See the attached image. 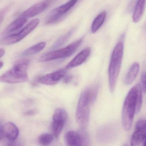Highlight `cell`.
I'll return each mask as SVG.
<instances>
[{"label": "cell", "instance_id": "4", "mask_svg": "<svg viewBox=\"0 0 146 146\" xmlns=\"http://www.w3.org/2000/svg\"><path fill=\"white\" fill-rule=\"evenodd\" d=\"M137 93L136 85L130 89L124 100L122 112V123L126 131L130 130L133 125L136 113Z\"/></svg>", "mask_w": 146, "mask_h": 146}, {"label": "cell", "instance_id": "27", "mask_svg": "<svg viewBox=\"0 0 146 146\" xmlns=\"http://www.w3.org/2000/svg\"><path fill=\"white\" fill-rule=\"evenodd\" d=\"M4 135V129L3 126L1 123H0V141L2 140Z\"/></svg>", "mask_w": 146, "mask_h": 146}, {"label": "cell", "instance_id": "17", "mask_svg": "<svg viewBox=\"0 0 146 146\" xmlns=\"http://www.w3.org/2000/svg\"><path fill=\"white\" fill-rule=\"evenodd\" d=\"M27 19L23 17H19L10 23L4 30V33H9L21 28L27 21Z\"/></svg>", "mask_w": 146, "mask_h": 146}, {"label": "cell", "instance_id": "6", "mask_svg": "<svg viewBox=\"0 0 146 146\" xmlns=\"http://www.w3.org/2000/svg\"><path fill=\"white\" fill-rule=\"evenodd\" d=\"M39 22L40 21L38 19L33 20L18 33L5 37L3 38L2 42L5 45H10L19 42L31 33L37 27Z\"/></svg>", "mask_w": 146, "mask_h": 146}, {"label": "cell", "instance_id": "14", "mask_svg": "<svg viewBox=\"0 0 146 146\" xmlns=\"http://www.w3.org/2000/svg\"><path fill=\"white\" fill-rule=\"evenodd\" d=\"M66 140L68 146H83L81 137L79 132L69 131L66 135Z\"/></svg>", "mask_w": 146, "mask_h": 146}, {"label": "cell", "instance_id": "25", "mask_svg": "<svg viewBox=\"0 0 146 146\" xmlns=\"http://www.w3.org/2000/svg\"><path fill=\"white\" fill-rule=\"evenodd\" d=\"M141 87L142 91L146 92V72L143 73L141 77Z\"/></svg>", "mask_w": 146, "mask_h": 146}, {"label": "cell", "instance_id": "29", "mask_svg": "<svg viewBox=\"0 0 146 146\" xmlns=\"http://www.w3.org/2000/svg\"><path fill=\"white\" fill-rule=\"evenodd\" d=\"M5 53V51L4 49H0V58H1L4 55Z\"/></svg>", "mask_w": 146, "mask_h": 146}, {"label": "cell", "instance_id": "7", "mask_svg": "<svg viewBox=\"0 0 146 146\" xmlns=\"http://www.w3.org/2000/svg\"><path fill=\"white\" fill-rule=\"evenodd\" d=\"M68 119L66 111L62 108H58L53 114L51 129L53 135L58 139Z\"/></svg>", "mask_w": 146, "mask_h": 146}, {"label": "cell", "instance_id": "1", "mask_svg": "<svg viewBox=\"0 0 146 146\" xmlns=\"http://www.w3.org/2000/svg\"><path fill=\"white\" fill-rule=\"evenodd\" d=\"M98 86L94 85L88 87L82 93L78 101L76 112V119L81 129H86L90 119V107L97 98Z\"/></svg>", "mask_w": 146, "mask_h": 146}, {"label": "cell", "instance_id": "32", "mask_svg": "<svg viewBox=\"0 0 146 146\" xmlns=\"http://www.w3.org/2000/svg\"><path fill=\"white\" fill-rule=\"evenodd\" d=\"M123 146H129V145H128V144H125V145H123Z\"/></svg>", "mask_w": 146, "mask_h": 146}, {"label": "cell", "instance_id": "16", "mask_svg": "<svg viewBox=\"0 0 146 146\" xmlns=\"http://www.w3.org/2000/svg\"><path fill=\"white\" fill-rule=\"evenodd\" d=\"M146 4V0H138L135 7L133 15V21L134 23H138L142 18Z\"/></svg>", "mask_w": 146, "mask_h": 146}, {"label": "cell", "instance_id": "21", "mask_svg": "<svg viewBox=\"0 0 146 146\" xmlns=\"http://www.w3.org/2000/svg\"><path fill=\"white\" fill-rule=\"evenodd\" d=\"M137 88V98H136V113H139L140 111L142 104V90L139 84L136 85Z\"/></svg>", "mask_w": 146, "mask_h": 146}, {"label": "cell", "instance_id": "15", "mask_svg": "<svg viewBox=\"0 0 146 146\" xmlns=\"http://www.w3.org/2000/svg\"><path fill=\"white\" fill-rule=\"evenodd\" d=\"M139 64L134 62L132 64L124 78V83L126 85H130L134 81L139 71Z\"/></svg>", "mask_w": 146, "mask_h": 146}, {"label": "cell", "instance_id": "2", "mask_svg": "<svg viewBox=\"0 0 146 146\" xmlns=\"http://www.w3.org/2000/svg\"><path fill=\"white\" fill-rule=\"evenodd\" d=\"M30 61L19 59L15 62L13 67L0 76V82L3 83H19L29 80L27 70Z\"/></svg>", "mask_w": 146, "mask_h": 146}, {"label": "cell", "instance_id": "30", "mask_svg": "<svg viewBox=\"0 0 146 146\" xmlns=\"http://www.w3.org/2000/svg\"><path fill=\"white\" fill-rule=\"evenodd\" d=\"M3 62H2L0 61V69L3 67Z\"/></svg>", "mask_w": 146, "mask_h": 146}, {"label": "cell", "instance_id": "11", "mask_svg": "<svg viewBox=\"0 0 146 146\" xmlns=\"http://www.w3.org/2000/svg\"><path fill=\"white\" fill-rule=\"evenodd\" d=\"M66 69H60L39 77L37 80L38 83L48 86H53L58 83L66 76Z\"/></svg>", "mask_w": 146, "mask_h": 146}, {"label": "cell", "instance_id": "19", "mask_svg": "<svg viewBox=\"0 0 146 146\" xmlns=\"http://www.w3.org/2000/svg\"><path fill=\"white\" fill-rule=\"evenodd\" d=\"M46 45L45 42H41L37 44H35L26 50L22 55L23 56H30L36 54L42 51Z\"/></svg>", "mask_w": 146, "mask_h": 146}, {"label": "cell", "instance_id": "26", "mask_svg": "<svg viewBox=\"0 0 146 146\" xmlns=\"http://www.w3.org/2000/svg\"><path fill=\"white\" fill-rule=\"evenodd\" d=\"M8 140L7 146H21V143L19 141Z\"/></svg>", "mask_w": 146, "mask_h": 146}, {"label": "cell", "instance_id": "3", "mask_svg": "<svg viewBox=\"0 0 146 146\" xmlns=\"http://www.w3.org/2000/svg\"><path fill=\"white\" fill-rule=\"evenodd\" d=\"M123 51V42H119L116 45L111 54L108 69L109 87L111 93L114 92L115 89L121 67Z\"/></svg>", "mask_w": 146, "mask_h": 146}, {"label": "cell", "instance_id": "10", "mask_svg": "<svg viewBox=\"0 0 146 146\" xmlns=\"http://www.w3.org/2000/svg\"><path fill=\"white\" fill-rule=\"evenodd\" d=\"M53 1V0H44L36 3L24 11L19 17H23L27 19L34 17L47 9L50 6Z\"/></svg>", "mask_w": 146, "mask_h": 146}, {"label": "cell", "instance_id": "24", "mask_svg": "<svg viewBox=\"0 0 146 146\" xmlns=\"http://www.w3.org/2000/svg\"><path fill=\"white\" fill-rule=\"evenodd\" d=\"M11 6H12V5L11 4H9V5L6 6L4 8L0 10V25L3 21L7 12L9 10Z\"/></svg>", "mask_w": 146, "mask_h": 146}, {"label": "cell", "instance_id": "5", "mask_svg": "<svg viewBox=\"0 0 146 146\" xmlns=\"http://www.w3.org/2000/svg\"><path fill=\"white\" fill-rule=\"evenodd\" d=\"M83 40V38H81L65 48L45 53L38 58V62H46L69 57L72 55L80 46Z\"/></svg>", "mask_w": 146, "mask_h": 146}, {"label": "cell", "instance_id": "23", "mask_svg": "<svg viewBox=\"0 0 146 146\" xmlns=\"http://www.w3.org/2000/svg\"><path fill=\"white\" fill-rule=\"evenodd\" d=\"M82 140L83 146H90V139L86 129H80L78 131Z\"/></svg>", "mask_w": 146, "mask_h": 146}, {"label": "cell", "instance_id": "13", "mask_svg": "<svg viewBox=\"0 0 146 146\" xmlns=\"http://www.w3.org/2000/svg\"><path fill=\"white\" fill-rule=\"evenodd\" d=\"M4 135L8 140L17 139L19 135V129L17 126L11 122L6 123L4 126Z\"/></svg>", "mask_w": 146, "mask_h": 146}, {"label": "cell", "instance_id": "31", "mask_svg": "<svg viewBox=\"0 0 146 146\" xmlns=\"http://www.w3.org/2000/svg\"><path fill=\"white\" fill-rule=\"evenodd\" d=\"M143 146H146V138L145 139V140H144V143Z\"/></svg>", "mask_w": 146, "mask_h": 146}, {"label": "cell", "instance_id": "9", "mask_svg": "<svg viewBox=\"0 0 146 146\" xmlns=\"http://www.w3.org/2000/svg\"><path fill=\"white\" fill-rule=\"evenodd\" d=\"M146 138V120L139 119L136 123L134 132L130 139V146H137L143 142Z\"/></svg>", "mask_w": 146, "mask_h": 146}, {"label": "cell", "instance_id": "8", "mask_svg": "<svg viewBox=\"0 0 146 146\" xmlns=\"http://www.w3.org/2000/svg\"><path fill=\"white\" fill-rule=\"evenodd\" d=\"M78 1L79 0H70L67 3L50 11L46 17L45 23L50 25L56 23L75 5Z\"/></svg>", "mask_w": 146, "mask_h": 146}, {"label": "cell", "instance_id": "28", "mask_svg": "<svg viewBox=\"0 0 146 146\" xmlns=\"http://www.w3.org/2000/svg\"><path fill=\"white\" fill-rule=\"evenodd\" d=\"M36 110H30L27 111L25 112V115H32L36 114Z\"/></svg>", "mask_w": 146, "mask_h": 146}, {"label": "cell", "instance_id": "12", "mask_svg": "<svg viewBox=\"0 0 146 146\" xmlns=\"http://www.w3.org/2000/svg\"><path fill=\"white\" fill-rule=\"evenodd\" d=\"M90 53L91 48L89 47L82 50L66 66L65 69L66 70L72 69L83 64L90 55Z\"/></svg>", "mask_w": 146, "mask_h": 146}, {"label": "cell", "instance_id": "22", "mask_svg": "<svg viewBox=\"0 0 146 146\" xmlns=\"http://www.w3.org/2000/svg\"><path fill=\"white\" fill-rule=\"evenodd\" d=\"M73 31H69V32L66 33L65 35L60 37L58 40H57L53 46V48L55 49L60 47L62 45H63L64 44L67 42L68 38L70 37Z\"/></svg>", "mask_w": 146, "mask_h": 146}, {"label": "cell", "instance_id": "18", "mask_svg": "<svg viewBox=\"0 0 146 146\" xmlns=\"http://www.w3.org/2000/svg\"><path fill=\"white\" fill-rule=\"evenodd\" d=\"M106 16V12L103 11L95 18L91 28V31L92 33H95L101 27L105 21Z\"/></svg>", "mask_w": 146, "mask_h": 146}, {"label": "cell", "instance_id": "20", "mask_svg": "<svg viewBox=\"0 0 146 146\" xmlns=\"http://www.w3.org/2000/svg\"><path fill=\"white\" fill-rule=\"evenodd\" d=\"M53 139L54 137L52 135L49 133H44L39 136L38 142L42 145L47 146L52 143Z\"/></svg>", "mask_w": 146, "mask_h": 146}]
</instances>
